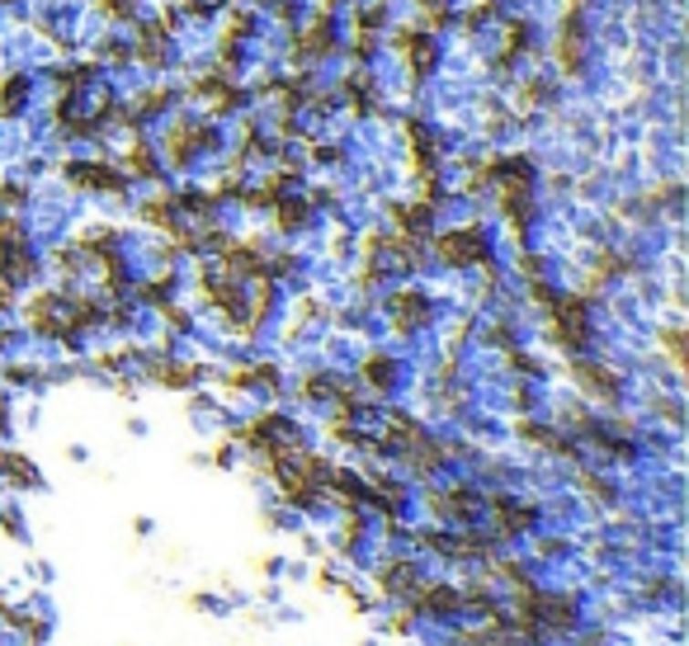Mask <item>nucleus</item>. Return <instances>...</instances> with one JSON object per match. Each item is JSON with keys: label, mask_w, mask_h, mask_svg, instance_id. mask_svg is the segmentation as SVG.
<instances>
[{"label": "nucleus", "mask_w": 689, "mask_h": 646, "mask_svg": "<svg viewBox=\"0 0 689 646\" xmlns=\"http://www.w3.org/2000/svg\"><path fill=\"white\" fill-rule=\"evenodd\" d=\"M439 255H444V265H473L486 250H482L477 232H449V236H439Z\"/></svg>", "instance_id": "20e7f679"}, {"label": "nucleus", "mask_w": 689, "mask_h": 646, "mask_svg": "<svg viewBox=\"0 0 689 646\" xmlns=\"http://www.w3.org/2000/svg\"><path fill=\"white\" fill-rule=\"evenodd\" d=\"M151 378L165 382V387H189V382L199 378V369H194V363H156Z\"/></svg>", "instance_id": "6e6552de"}, {"label": "nucleus", "mask_w": 689, "mask_h": 646, "mask_svg": "<svg viewBox=\"0 0 689 646\" xmlns=\"http://www.w3.org/2000/svg\"><path fill=\"white\" fill-rule=\"evenodd\" d=\"M553 340L562 349H581L586 345V297H553Z\"/></svg>", "instance_id": "f257e3e1"}, {"label": "nucleus", "mask_w": 689, "mask_h": 646, "mask_svg": "<svg viewBox=\"0 0 689 646\" xmlns=\"http://www.w3.org/2000/svg\"><path fill=\"white\" fill-rule=\"evenodd\" d=\"M378 585H382V595H411V589L421 585V576H416V567H411L406 557H392L388 567L378 571Z\"/></svg>", "instance_id": "39448f33"}, {"label": "nucleus", "mask_w": 689, "mask_h": 646, "mask_svg": "<svg viewBox=\"0 0 689 646\" xmlns=\"http://www.w3.org/2000/svg\"><path fill=\"white\" fill-rule=\"evenodd\" d=\"M0 472H5L15 486H34V482H38L34 463H29V458H19V453H5V458H0Z\"/></svg>", "instance_id": "1a4fd4ad"}, {"label": "nucleus", "mask_w": 689, "mask_h": 646, "mask_svg": "<svg viewBox=\"0 0 689 646\" xmlns=\"http://www.w3.org/2000/svg\"><path fill=\"white\" fill-rule=\"evenodd\" d=\"M571 378L581 382L590 397H604V401H614V391H619V378L610 369H600V363H590V359H576L571 363Z\"/></svg>", "instance_id": "7ed1b4c3"}, {"label": "nucleus", "mask_w": 689, "mask_h": 646, "mask_svg": "<svg viewBox=\"0 0 689 646\" xmlns=\"http://www.w3.org/2000/svg\"><path fill=\"white\" fill-rule=\"evenodd\" d=\"M364 378H369L373 387H388V382H392V363H388V359H369V363H364Z\"/></svg>", "instance_id": "9d476101"}, {"label": "nucleus", "mask_w": 689, "mask_h": 646, "mask_svg": "<svg viewBox=\"0 0 689 646\" xmlns=\"http://www.w3.org/2000/svg\"><path fill=\"white\" fill-rule=\"evenodd\" d=\"M302 217H308V208H302V203H284L279 208V227L293 232V227H302Z\"/></svg>", "instance_id": "f8f14e48"}, {"label": "nucleus", "mask_w": 689, "mask_h": 646, "mask_svg": "<svg viewBox=\"0 0 689 646\" xmlns=\"http://www.w3.org/2000/svg\"><path fill=\"white\" fill-rule=\"evenodd\" d=\"M534 524V510H525V505H501L496 500V528L501 533H525Z\"/></svg>", "instance_id": "0eeeda50"}, {"label": "nucleus", "mask_w": 689, "mask_h": 646, "mask_svg": "<svg viewBox=\"0 0 689 646\" xmlns=\"http://www.w3.org/2000/svg\"><path fill=\"white\" fill-rule=\"evenodd\" d=\"M392 317H397V330H416L425 321V297L421 293H392Z\"/></svg>", "instance_id": "423d86ee"}, {"label": "nucleus", "mask_w": 689, "mask_h": 646, "mask_svg": "<svg viewBox=\"0 0 689 646\" xmlns=\"http://www.w3.org/2000/svg\"><path fill=\"white\" fill-rule=\"evenodd\" d=\"M661 345L671 349L675 363H684V335H680V326H666V330H661Z\"/></svg>", "instance_id": "9b49d317"}, {"label": "nucleus", "mask_w": 689, "mask_h": 646, "mask_svg": "<svg viewBox=\"0 0 689 646\" xmlns=\"http://www.w3.org/2000/svg\"><path fill=\"white\" fill-rule=\"evenodd\" d=\"M463 595L454 585H416L411 589V613H458Z\"/></svg>", "instance_id": "f03ea898"}]
</instances>
